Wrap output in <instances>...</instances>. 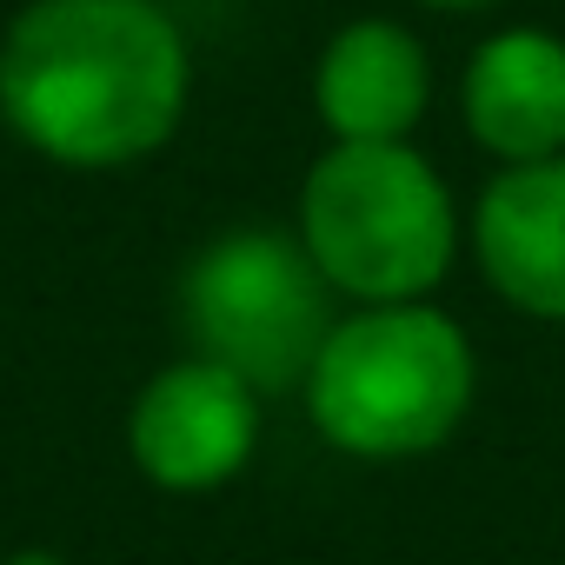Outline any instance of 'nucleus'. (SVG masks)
<instances>
[{
    "mask_svg": "<svg viewBox=\"0 0 565 565\" xmlns=\"http://www.w3.org/2000/svg\"><path fill=\"white\" fill-rule=\"evenodd\" d=\"M193 100V47L160 0H28L0 34V120L74 173L160 153Z\"/></svg>",
    "mask_w": 565,
    "mask_h": 565,
    "instance_id": "f257e3e1",
    "label": "nucleus"
},
{
    "mask_svg": "<svg viewBox=\"0 0 565 565\" xmlns=\"http://www.w3.org/2000/svg\"><path fill=\"white\" fill-rule=\"evenodd\" d=\"M472 393H479L472 333L433 300H399V307H347L333 320L300 386V406L340 459L399 466L439 452L466 426Z\"/></svg>",
    "mask_w": 565,
    "mask_h": 565,
    "instance_id": "f03ea898",
    "label": "nucleus"
},
{
    "mask_svg": "<svg viewBox=\"0 0 565 565\" xmlns=\"http://www.w3.org/2000/svg\"><path fill=\"white\" fill-rule=\"evenodd\" d=\"M300 246L347 307L433 300L459 259V200L413 140H333L300 186Z\"/></svg>",
    "mask_w": 565,
    "mask_h": 565,
    "instance_id": "7ed1b4c3",
    "label": "nucleus"
},
{
    "mask_svg": "<svg viewBox=\"0 0 565 565\" xmlns=\"http://www.w3.org/2000/svg\"><path fill=\"white\" fill-rule=\"evenodd\" d=\"M180 320L193 353L233 366L259 399L300 393L333 320L340 294L287 226H226L213 233L186 279H180Z\"/></svg>",
    "mask_w": 565,
    "mask_h": 565,
    "instance_id": "20e7f679",
    "label": "nucleus"
},
{
    "mask_svg": "<svg viewBox=\"0 0 565 565\" xmlns=\"http://www.w3.org/2000/svg\"><path fill=\"white\" fill-rule=\"evenodd\" d=\"M266 433V399L220 360L186 353L160 366L127 406V459L160 492L233 486Z\"/></svg>",
    "mask_w": 565,
    "mask_h": 565,
    "instance_id": "39448f33",
    "label": "nucleus"
},
{
    "mask_svg": "<svg viewBox=\"0 0 565 565\" xmlns=\"http://www.w3.org/2000/svg\"><path fill=\"white\" fill-rule=\"evenodd\" d=\"M466 246L512 313L565 327V153L499 167L472 200Z\"/></svg>",
    "mask_w": 565,
    "mask_h": 565,
    "instance_id": "423d86ee",
    "label": "nucleus"
},
{
    "mask_svg": "<svg viewBox=\"0 0 565 565\" xmlns=\"http://www.w3.org/2000/svg\"><path fill=\"white\" fill-rule=\"evenodd\" d=\"M466 134L499 160H558L565 153V41L552 28H499L472 47L459 81Z\"/></svg>",
    "mask_w": 565,
    "mask_h": 565,
    "instance_id": "0eeeda50",
    "label": "nucleus"
},
{
    "mask_svg": "<svg viewBox=\"0 0 565 565\" xmlns=\"http://www.w3.org/2000/svg\"><path fill=\"white\" fill-rule=\"evenodd\" d=\"M313 107L333 140H413L433 107L426 41L386 14L347 21L313 67Z\"/></svg>",
    "mask_w": 565,
    "mask_h": 565,
    "instance_id": "6e6552de",
    "label": "nucleus"
},
{
    "mask_svg": "<svg viewBox=\"0 0 565 565\" xmlns=\"http://www.w3.org/2000/svg\"><path fill=\"white\" fill-rule=\"evenodd\" d=\"M0 565H67L61 552H47V545H21V552H8Z\"/></svg>",
    "mask_w": 565,
    "mask_h": 565,
    "instance_id": "1a4fd4ad",
    "label": "nucleus"
},
{
    "mask_svg": "<svg viewBox=\"0 0 565 565\" xmlns=\"http://www.w3.org/2000/svg\"><path fill=\"white\" fill-rule=\"evenodd\" d=\"M419 8H433V14H486L499 0H419Z\"/></svg>",
    "mask_w": 565,
    "mask_h": 565,
    "instance_id": "9d476101",
    "label": "nucleus"
}]
</instances>
